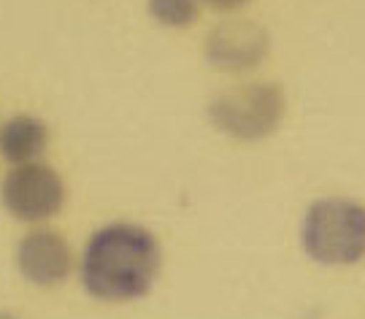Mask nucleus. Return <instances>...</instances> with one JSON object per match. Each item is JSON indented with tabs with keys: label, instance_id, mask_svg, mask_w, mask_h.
I'll return each instance as SVG.
<instances>
[{
	"label": "nucleus",
	"instance_id": "obj_3",
	"mask_svg": "<svg viewBox=\"0 0 365 319\" xmlns=\"http://www.w3.org/2000/svg\"><path fill=\"white\" fill-rule=\"evenodd\" d=\"M284 90L271 81H249L220 93L209 106L214 127L235 141H260L284 117Z\"/></svg>",
	"mask_w": 365,
	"mask_h": 319
},
{
	"label": "nucleus",
	"instance_id": "obj_1",
	"mask_svg": "<svg viewBox=\"0 0 365 319\" xmlns=\"http://www.w3.org/2000/svg\"><path fill=\"white\" fill-rule=\"evenodd\" d=\"M160 244L135 222H111L92 233L81 254L84 290L101 300H133L152 290Z\"/></svg>",
	"mask_w": 365,
	"mask_h": 319
},
{
	"label": "nucleus",
	"instance_id": "obj_5",
	"mask_svg": "<svg viewBox=\"0 0 365 319\" xmlns=\"http://www.w3.org/2000/svg\"><path fill=\"white\" fill-rule=\"evenodd\" d=\"M268 49H271V38L265 27L252 19L222 22L206 38V57L217 68L230 70V73L257 68L265 60Z\"/></svg>",
	"mask_w": 365,
	"mask_h": 319
},
{
	"label": "nucleus",
	"instance_id": "obj_6",
	"mask_svg": "<svg viewBox=\"0 0 365 319\" xmlns=\"http://www.w3.org/2000/svg\"><path fill=\"white\" fill-rule=\"evenodd\" d=\"M16 260L27 279L38 287L60 284L73 268V254L68 241L54 230H33L19 241Z\"/></svg>",
	"mask_w": 365,
	"mask_h": 319
},
{
	"label": "nucleus",
	"instance_id": "obj_10",
	"mask_svg": "<svg viewBox=\"0 0 365 319\" xmlns=\"http://www.w3.org/2000/svg\"><path fill=\"white\" fill-rule=\"evenodd\" d=\"M0 319H19V317H14V314H9V311H0Z\"/></svg>",
	"mask_w": 365,
	"mask_h": 319
},
{
	"label": "nucleus",
	"instance_id": "obj_2",
	"mask_svg": "<svg viewBox=\"0 0 365 319\" xmlns=\"http://www.w3.org/2000/svg\"><path fill=\"white\" fill-rule=\"evenodd\" d=\"M300 244L322 266H352L365 257V206L349 198L317 200L303 216Z\"/></svg>",
	"mask_w": 365,
	"mask_h": 319
},
{
	"label": "nucleus",
	"instance_id": "obj_9",
	"mask_svg": "<svg viewBox=\"0 0 365 319\" xmlns=\"http://www.w3.org/2000/svg\"><path fill=\"white\" fill-rule=\"evenodd\" d=\"M203 3H209L211 9H217V11H233V9H241L249 0H203Z\"/></svg>",
	"mask_w": 365,
	"mask_h": 319
},
{
	"label": "nucleus",
	"instance_id": "obj_4",
	"mask_svg": "<svg viewBox=\"0 0 365 319\" xmlns=\"http://www.w3.org/2000/svg\"><path fill=\"white\" fill-rule=\"evenodd\" d=\"M63 200H66V184L60 173L43 162L16 165L3 182L6 209L25 222L49 219L63 209Z\"/></svg>",
	"mask_w": 365,
	"mask_h": 319
},
{
	"label": "nucleus",
	"instance_id": "obj_8",
	"mask_svg": "<svg viewBox=\"0 0 365 319\" xmlns=\"http://www.w3.org/2000/svg\"><path fill=\"white\" fill-rule=\"evenodd\" d=\"M149 11L165 27H187L197 19V0H149Z\"/></svg>",
	"mask_w": 365,
	"mask_h": 319
},
{
	"label": "nucleus",
	"instance_id": "obj_7",
	"mask_svg": "<svg viewBox=\"0 0 365 319\" xmlns=\"http://www.w3.org/2000/svg\"><path fill=\"white\" fill-rule=\"evenodd\" d=\"M46 144H49L46 125L30 114H19L0 127V155L14 165H25L27 160L43 155Z\"/></svg>",
	"mask_w": 365,
	"mask_h": 319
}]
</instances>
